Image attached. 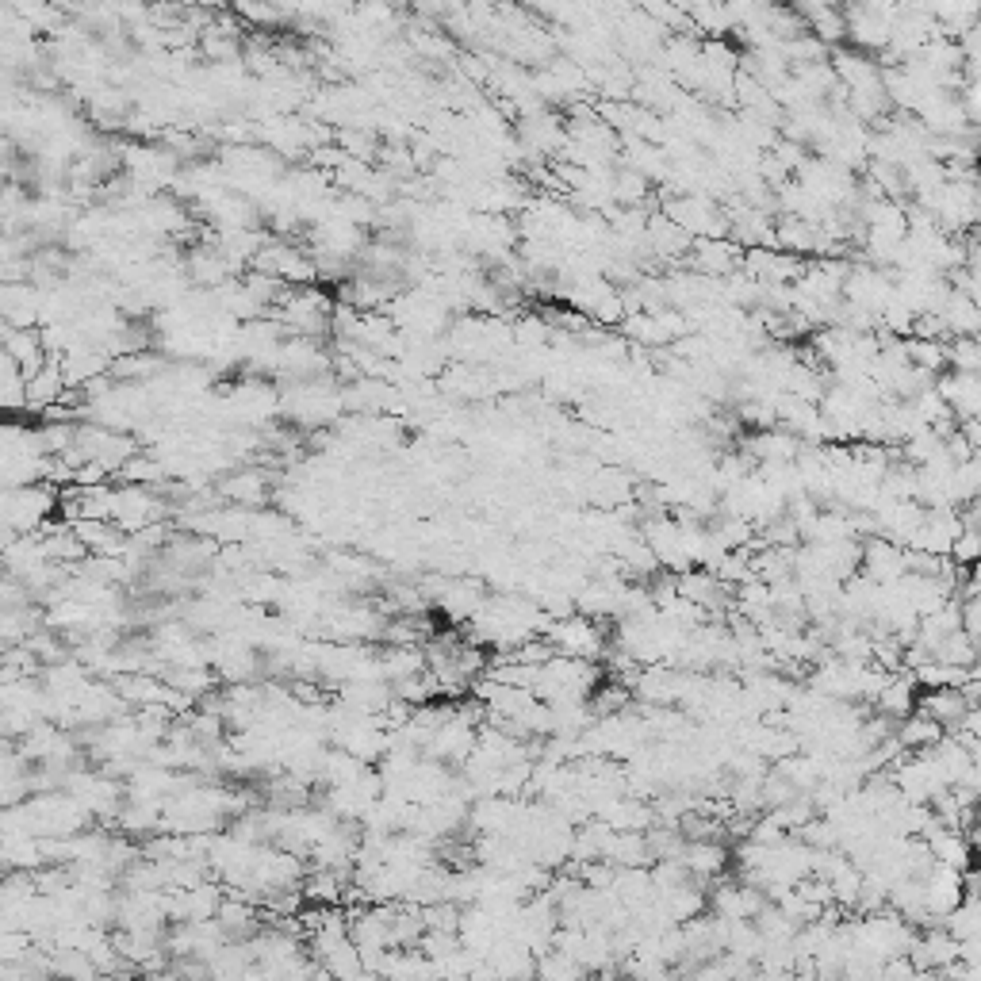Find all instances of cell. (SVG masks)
<instances>
[{"instance_id": "obj_1", "label": "cell", "mask_w": 981, "mask_h": 981, "mask_svg": "<svg viewBox=\"0 0 981 981\" xmlns=\"http://www.w3.org/2000/svg\"><path fill=\"white\" fill-rule=\"evenodd\" d=\"M545 637H548V644L556 648V656H568V660L598 663L606 652H610L602 625H598L594 617H583V614H571V617L552 621Z\"/></svg>"}, {"instance_id": "obj_2", "label": "cell", "mask_w": 981, "mask_h": 981, "mask_svg": "<svg viewBox=\"0 0 981 981\" xmlns=\"http://www.w3.org/2000/svg\"><path fill=\"white\" fill-rule=\"evenodd\" d=\"M0 315H4V326L39 330V322H43V288H35L31 280L4 284V292H0Z\"/></svg>"}, {"instance_id": "obj_3", "label": "cell", "mask_w": 981, "mask_h": 981, "mask_svg": "<svg viewBox=\"0 0 981 981\" xmlns=\"http://www.w3.org/2000/svg\"><path fill=\"white\" fill-rule=\"evenodd\" d=\"M269 487L273 480L250 464V468H234L230 476L219 480V499H227V506H242V510H261L269 502Z\"/></svg>"}, {"instance_id": "obj_4", "label": "cell", "mask_w": 981, "mask_h": 981, "mask_svg": "<svg viewBox=\"0 0 981 981\" xmlns=\"http://www.w3.org/2000/svg\"><path fill=\"white\" fill-rule=\"evenodd\" d=\"M4 357H12L23 368V376H39L50 365V353H46L43 330H16V326H4Z\"/></svg>"}, {"instance_id": "obj_5", "label": "cell", "mask_w": 981, "mask_h": 981, "mask_svg": "<svg viewBox=\"0 0 981 981\" xmlns=\"http://www.w3.org/2000/svg\"><path fill=\"white\" fill-rule=\"evenodd\" d=\"M924 844H928V851H932V859H936L939 867H951V870L974 867V844H970V836L959 832V828H943V824H936V828L924 836Z\"/></svg>"}, {"instance_id": "obj_6", "label": "cell", "mask_w": 981, "mask_h": 981, "mask_svg": "<svg viewBox=\"0 0 981 981\" xmlns=\"http://www.w3.org/2000/svg\"><path fill=\"white\" fill-rule=\"evenodd\" d=\"M970 709H974V702L966 698V690H955V686L924 690V694H920V713L932 717V721L943 725V729H962V721H966Z\"/></svg>"}, {"instance_id": "obj_7", "label": "cell", "mask_w": 981, "mask_h": 981, "mask_svg": "<svg viewBox=\"0 0 981 981\" xmlns=\"http://www.w3.org/2000/svg\"><path fill=\"white\" fill-rule=\"evenodd\" d=\"M878 713L882 717H897V721H905V717H913L916 706H920V698H916V679L909 671H893L890 679L882 683L878 690Z\"/></svg>"}, {"instance_id": "obj_8", "label": "cell", "mask_w": 981, "mask_h": 981, "mask_svg": "<svg viewBox=\"0 0 981 981\" xmlns=\"http://www.w3.org/2000/svg\"><path fill=\"white\" fill-rule=\"evenodd\" d=\"M679 863L706 886V882H713L717 874H725V867H729V851L717 844V840H686L683 859H679Z\"/></svg>"}, {"instance_id": "obj_9", "label": "cell", "mask_w": 981, "mask_h": 981, "mask_svg": "<svg viewBox=\"0 0 981 981\" xmlns=\"http://www.w3.org/2000/svg\"><path fill=\"white\" fill-rule=\"evenodd\" d=\"M893 736H897V744H901V748H905L909 755H920V752H932L939 740L947 736V729H943V725H936L932 717H924V713L916 709L913 717H905V721L897 725V732H893Z\"/></svg>"}, {"instance_id": "obj_10", "label": "cell", "mask_w": 981, "mask_h": 981, "mask_svg": "<svg viewBox=\"0 0 981 981\" xmlns=\"http://www.w3.org/2000/svg\"><path fill=\"white\" fill-rule=\"evenodd\" d=\"M0 399L12 414L27 411V376L12 357H0Z\"/></svg>"}]
</instances>
